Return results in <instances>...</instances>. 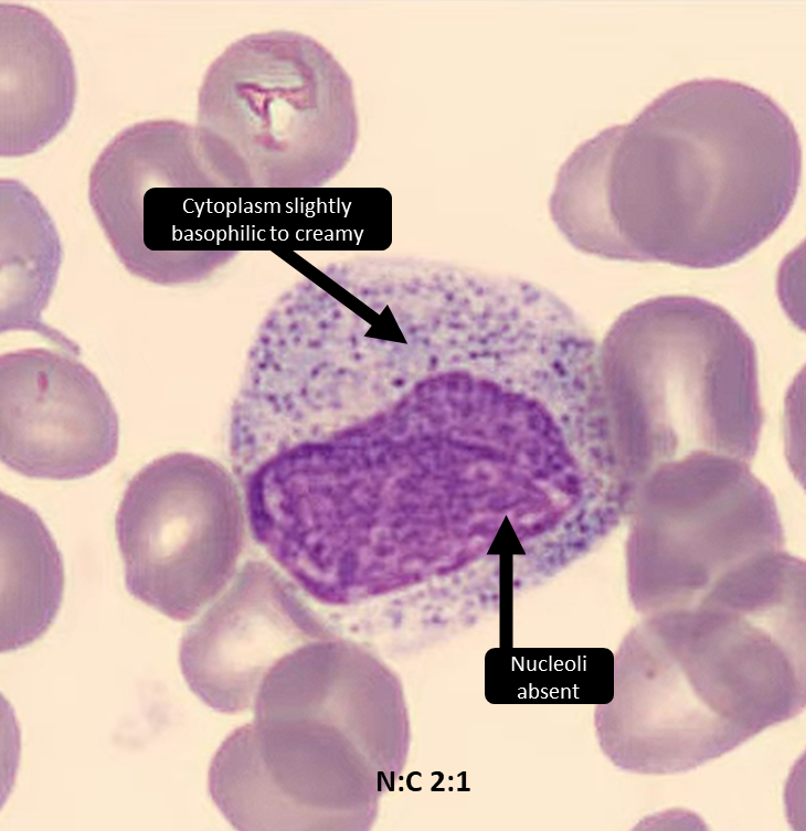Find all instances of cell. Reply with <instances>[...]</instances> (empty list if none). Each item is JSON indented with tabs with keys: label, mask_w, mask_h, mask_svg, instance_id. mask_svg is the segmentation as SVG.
Returning <instances> with one entry per match:
<instances>
[{
	"label": "cell",
	"mask_w": 806,
	"mask_h": 831,
	"mask_svg": "<svg viewBox=\"0 0 806 831\" xmlns=\"http://www.w3.org/2000/svg\"><path fill=\"white\" fill-rule=\"evenodd\" d=\"M201 188H224L205 163L194 126L174 119L126 127L88 175V201L113 251L134 276L193 283L220 262L190 225Z\"/></svg>",
	"instance_id": "obj_7"
},
{
	"label": "cell",
	"mask_w": 806,
	"mask_h": 831,
	"mask_svg": "<svg viewBox=\"0 0 806 831\" xmlns=\"http://www.w3.org/2000/svg\"><path fill=\"white\" fill-rule=\"evenodd\" d=\"M119 422L97 376L76 354L46 348L0 355V455L31 478L89 476L116 456Z\"/></svg>",
	"instance_id": "obj_9"
},
{
	"label": "cell",
	"mask_w": 806,
	"mask_h": 831,
	"mask_svg": "<svg viewBox=\"0 0 806 831\" xmlns=\"http://www.w3.org/2000/svg\"><path fill=\"white\" fill-rule=\"evenodd\" d=\"M800 167L798 134L767 94L691 79L581 143L558 172L550 213L583 253L714 268L781 226Z\"/></svg>",
	"instance_id": "obj_1"
},
{
	"label": "cell",
	"mask_w": 806,
	"mask_h": 831,
	"mask_svg": "<svg viewBox=\"0 0 806 831\" xmlns=\"http://www.w3.org/2000/svg\"><path fill=\"white\" fill-rule=\"evenodd\" d=\"M0 155L38 152L68 124L76 73L66 40L39 10L0 3Z\"/></svg>",
	"instance_id": "obj_11"
},
{
	"label": "cell",
	"mask_w": 806,
	"mask_h": 831,
	"mask_svg": "<svg viewBox=\"0 0 806 831\" xmlns=\"http://www.w3.org/2000/svg\"><path fill=\"white\" fill-rule=\"evenodd\" d=\"M598 367L613 443L639 476L681 451L754 452L763 422L755 347L719 305L661 296L633 306L598 345Z\"/></svg>",
	"instance_id": "obj_3"
},
{
	"label": "cell",
	"mask_w": 806,
	"mask_h": 831,
	"mask_svg": "<svg viewBox=\"0 0 806 831\" xmlns=\"http://www.w3.org/2000/svg\"><path fill=\"white\" fill-rule=\"evenodd\" d=\"M339 637L336 627L274 563L247 561L182 636L179 663L190 690L223 714L253 707L268 671L296 648Z\"/></svg>",
	"instance_id": "obj_8"
},
{
	"label": "cell",
	"mask_w": 806,
	"mask_h": 831,
	"mask_svg": "<svg viewBox=\"0 0 806 831\" xmlns=\"http://www.w3.org/2000/svg\"><path fill=\"white\" fill-rule=\"evenodd\" d=\"M63 249L56 227L22 182L0 180V332L30 331L61 350L79 345L43 321L56 286Z\"/></svg>",
	"instance_id": "obj_12"
},
{
	"label": "cell",
	"mask_w": 806,
	"mask_h": 831,
	"mask_svg": "<svg viewBox=\"0 0 806 831\" xmlns=\"http://www.w3.org/2000/svg\"><path fill=\"white\" fill-rule=\"evenodd\" d=\"M209 792L242 831H365L393 784L343 733L306 717H254L221 744Z\"/></svg>",
	"instance_id": "obj_6"
},
{
	"label": "cell",
	"mask_w": 806,
	"mask_h": 831,
	"mask_svg": "<svg viewBox=\"0 0 806 831\" xmlns=\"http://www.w3.org/2000/svg\"><path fill=\"white\" fill-rule=\"evenodd\" d=\"M245 516L219 462L190 452L151 461L128 483L116 515L128 592L171 619H192L234 577Z\"/></svg>",
	"instance_id": "obj_5"
},
{
	"label": "cell",
	"mask_w": 806,
	"mask_h": 831,
	"mask_svg": "<svg viewBox=\"0 0 806 831\" xmlns=\"http://www.w3.org/2000/svg\"><path fill=\"white\" fill-rule=\"evenodd\" d=\"M194 129L224 188L319 187L343 170L356 149L352 81L309 35L253 33L208 67Z\"/></svg>",
	"instance_id": "obj_4"
},
{
	"label": "cell",
	"mask_w": 806,
	"mask_h": 831,
	"mask_svg": "<svg viewBox=\"0 0 806 831\" xmlns=\"http://www.w3.org/2000/svg\"><path fill=\"white\" fill-rule=\"evenodd\" d=\"M805 633L694 607L640 621L614 656L612 700L595 710L618 768L685 773L805 709Z\"/></svg>",
	"instance_id": "obj_2"
},
{
	"label": "cell",
	"mask_w": 806,
	"mask_h": 831,
	"mask_svg": "<svg viewBox=\"0 0 806 831\" xmlns=\"http://www.w3.org/2000/svg\"><path fill=\"white\" fill-rule=\"evenodd\" d=\"M254 717H306L351 739L393 784L409 752V717L397 676L340 636L303 644L272 667Z\"/></svg>",
	"instance_id": "obj_10"
},
{
	"label": "cell",
	"mask_w": 806,
	"mask_h": 831,
	"mask_svg": "<svg viewBox=\"0 0 806 831\" xmlns=\"http://www.w3.org/2000/svg\"><path fill=\"white\" fill-rule=\"evenodd\" d=\"M57 546L38 513L1 494V651L41 637L63 597Z\"/></svg>",
	"instance_id": "obj_13"
}]
</instances>
